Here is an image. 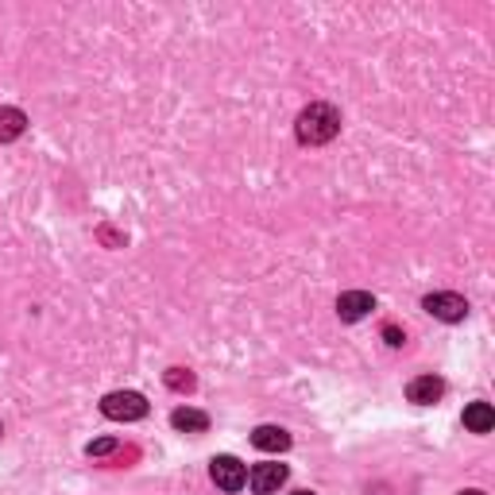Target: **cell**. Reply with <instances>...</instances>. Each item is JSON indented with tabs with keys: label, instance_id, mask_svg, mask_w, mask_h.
<instances>
[{
	"label": "cell",
	"instance_id": "cell-1",
	"mask_svg": "<svg viewBox=\"0 0 495 495\" xmlns=\"http://www.w3.org/2000/svg\"><path fill=\"white\" fill-rule=\"evenodd\" d=\"M337 132H340V113L329 101L306 105L298 113V124H294V136H298V144H306V147H322L329 139H337Z\"/></svg>",
	"mask_w": 495,
	"mask_h": 495
},
{
	"label": "cell",
	"instance_id": "cell-2",
	"mask_svg": "<svg viewBox=\"0 0 495 495\" xmlns=\"http://www.w3.org/2000/svg\"><path fill=\"white\" fill-rule=\"evenodd\" d=\"M101 415L113 422H139L147 415V399L139 391H109L101 399Z\"/></svg>",
	"mask_w": 495,
	"mask_h": 495
},
{
	"label": "cell",
	"instance_id": "cell-3",
	"mask_svg": "<svg viewBox=\"0 0 495 495\" xmlns=\"http://www.w3.org/2000/svg\"><path fill=\"white\" fill-rule=\"evenodd\" d=\"M422 310H426L430 317H438V322H465L468 302L461 298V294H453V290H433V294L422 298Z\"/></svg>",
	"mask_w": 495,
	"mask_h": 495
},
{
	"label": "cell",
	"instance_id": "cell-4",
	"mask_svg": "<svg viewBox=\"0 0 495 495\" xmlns=\"http://www.w3.org/2000/svg\"><path fill=\"white\" fill-rule=\"evenodd\" d=\"M209 476H214V484L221 491H240L248 484V468L237 461V457H229V453L209 461Z\"/></svg>",
	"mask_w": 495,
	"mask_h": 495
},
{
	"label": "cell",
	"instance_id": "cell-5",
	"mask_svg": "<svg viewBox=\"0 0 495 495\" xmlns=\"http://www.w3.org/2000/svg\"><path fill=\"white\" fill-rule=\"evenodd\" d=\"M287 476H290V468H287V465L267 461V465H256L252 473H248V484H252L256 495H275L282 484H287Z\"/></svg>",
	"mask_w": 495,
	"mask_h": 495
},
{
	"label": "cell",
	"instance_id": "cell-6",
	"mask_svg": "<svg viewBox=\"0 0 495 495\" xmlns=\"http://www.w3.org/2000/svg\"><path fill=\"white\" fill-rule=\"evenodd\" d=\"M375 310V298L368 290H345L337 298V314H340V322H360V317H368Z\"/></svg>",
	"mask_w": 495,
	"mask_h": 495
},
{
	"label": "cell",
	"instance_id": "cell-7",
	"mask_svg": "<svg viewBox=\"0 0 495 495\" xmlns=\"http://www.w3.org/2000/svg\"><path fill=\"white\" fill-rule=\"evenodd\" d=\"M441 395H445V380H438V375H418V380H410V387H407V399L415 407H433Z\"/></svg>",
	"mask_w": 495,
	"mask_h": 495
},
{
	"label": "cell",
	"instance_id": "cell-8",
	"mask_svg": "<svg viewBox=\"0 0 495 495\" xmlns=\"http://www.w3.org/2000/svg\"><path fill=\"white\" fill-rule=\"evenodd\" d=\"M252 445L259 453H287L290 449V433L282 426H259L252 433Z\"/></svg>",
	"mask_w": 495,
	"mask_h": 495
},
{
	"label": "cell",
	"instance_id": "cell-9",
	"mask_svg": "<svg viewBox=\"0 0 495 495\" xmlns=\"http://www.w3.org/2000/svg\"><path fill=\"white\" fill-rule=\"evenodd\" d=\"M171 426L182 430V433H206L209 430V415H206V410H194V407H179L171 415Z\"/></svg>",
	"mask_w": 495,
	"mask_h": 495
},
{
	"label": "cell",
	"instance_id": "cell-10",
	"mask_svg": "<svg viewBox=\"0 0 495 495\" xmlns=\"http://www.w3.org/2000/svg\"><path fill=\"white\" fill-rule=\"evenodd\" d=\"M23 128H28V116H23L20 109H12V105H0V144L20 139Z\"/></svg>",
	"mask_w": 495,
	"mask_h": 495
},
{
	"label": "cell",
	"instance_id": "cell-11",
	"mask_svg": "<svg viewBox=\"0 0 495 495\" xmlns=\"http://www.w3.org/2000/svg\"><path fill=\"white\" fill-rule=\"evenodd\" d=\"M465 426L473 430V433H491L495 426V410L488 403H468L465 407Z\"/></svg>",
	"mask_w": 495,
	"mask_h": 495
},
{
	"label": "cell",
	"instance_id": "cell-12",
	"mask_svg": "<svg viewBox=\"0 0 495 495\" xmlns=\"http://www.w3.org/2000/svg\"><path fill=\"white\" fill-rule=\"evenodd\" d=\"M163 383L171 387V391H194V372H186V368H171L167 375H163Z\"/></svg>",
	"mask_w": 495,
	"mask_h": 495
},
{
	"label": "cell",
	"instance_id": "cell-13",
	"mask_svg": "<svg viewBox=\"0 0 495 495\" xmlns=\"http://www.w3.org/2000/svg\"><path fill=\"white\" fill-rule=\"evenodd\" d=\"M113 449H116V438H97V441H89V445H86V453H89V457H109Z\"/></svg>",
	"mask_w": 495,
	"mask_h": 495
},
{
	"label": "cell",
	"instance_id": "cell-14",
	"mask_svg": "<svg viewBox=\"0 0 495 495\" xmlns=\"http://www.w3.org/2000/svg\"><path fill=\"white\" fill-rule=\"evenodd\" d=\"M383 337H387V345H395V348H399V345H403V340H407V337L399 333L395 325H387V329H383Z\"/></svg>",
	"mask_w": 495,
	"mask_h": 495
},
{
	"label": "cell",
	"instance_id": "cell-15",
	"mask_svg": "<svg viewBox=\"0 0 495 495\" xmlns=\"http://www.w3.org/2000/svg\"><path fill=\"white\" fill-rule=\"evenodd\" d=\"M461 495H484V491H476V488H468V491H461Z\"/></svg>",
	"mask_w": 495,
	"mask_h": 495
},
{
	"label": "cell",
	"instance_id": "cell-16",
	"mask_svg": "<svg viewBox=\"0 0 495 495\" xmlns=\"http://www.w3.org/2000/svg\"><path fill=\"white\" fill-rule=\"evenodd\" d=\"M290 495H317V491H290Z\"/></svg>",
	"mask_w": 495,
	"mask_h": 495
},
{
	"label": "cell",
	"instance_id": "cell-17",
	"mask_svg": "<svg viewBox=\"0 0 495 495\" xmlns=\"http://www.w3.org/2000/svg\"><path fill=\"white\" fill-rule=\"evenodd\" d=\"M0 433H4V430H0Z\"/></svg>",
	"mask_w": 495,
	"mask_h": 495
}]
</instances>
